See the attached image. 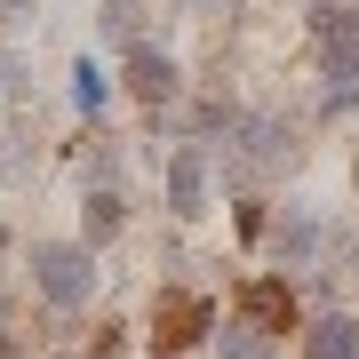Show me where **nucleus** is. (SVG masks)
Instances as JSON below:
<instances>
[{"instance_id": "2", "label": "nucleus", "mask_w": 359, "mask_h": 359, "mask_svg": "<svg viewBox=\"0 0 359 359\" xmlns=\"http://www.w3.org/2000/svg\"><path fill=\"white\" fill-rule=\"evenodd\" d=\"M320 40H327L335 80H351V72H359V0H335V8H320Z\"/></svg>"}, {"instance_id": "3", "label": "nucleus", "mask_w": 359, "mask_h": 359, "mask_svg": "<svg viewBox=\"0 0 359 359\" xmlns=\"http://www.w3.org/2000/svg\"><path fill=\"white\" fill-rule=\"evenodd\" d=\"M168 208H176V216H200L208 208V152L200 144H184V152L168 160Z\"/></svg>"}, {"instance_id": "8", "label": "nucleus", "mask_w": 359, "mask_h": 359, "mask_svg": "<svg viewBox=\"0 0 359 359\" xmlns=\"http://www.w3.org/2000/svg\"><path fill=\"white\" fill-rule=\"evenodd\" d=\"M120 231V200L112 192H88V240H112Z\"/></svg>"}, {"instance_id": "9", "label": "nucleus", "mask_w": 359, "mask_h": 359, "mask_svg": "<svg viewBox=\"0 0 359 359\" xmlns=\"http://www.w3.org/2000/svg\"><path fill=\"white\" fill-rule=\"evenodd\" d=\"M224 351H231V359H271V351H264V327H231Z\"/></svg>"}, {"instance_id": "6", "label": "nucleus", "mask_w": 359, "mask_h": 359, "mask_svg": "<svg viewBox=\"0 0 359 359\" xmlns=\"http://www.w3.org/2000/svg\"><path fill=\"white\" fill-rule=\"evenodd\" d=\"M311 240H320V231H311V216H304V208L271 224V248H280V264H304V256H311Z\"/></svg>"}, {"instance_id": "5", "label": "nucleus", "mask_w": 359, "mask_h": 359, "mask_svg": "<svg viewBox=\"0 0 359 359\" xmlns=\"http://www.w3.org/2000/svg\"><path fill=\"white\" fill-rule=\"evenodd\" d=\"M128 88H136L144 104H168V96H176V65H168L160 48H136V56H128Z\"/></svg>"}, {"instance_id": "1", "label": "nucleus", "mask_w": 359, "mask_h": 359, "mask_svg": "<svg viewBox=\"0 0 359 359\" xmlns=\"http://www.w3.org/2000/svg\"><path fill=\"white\" fill-rule=\"evenodd\" d=\"M32 280L48 304H88V287H96V264L80 256V248H56V240H40L32 248Z\"/></svg>"}, {"instance_id": "4", "label": "nucleus", "mask_w": 359, "mask_h": 359, "mask_svg": "<svg viewBox=\"0 0 359 359\" xmlns=\"http://www.w3.org/2000/svg\"><path fill=\"white\" fill-rule=\"evenodd\" d=\"M304 359H359V320H344V311L311 320V335H304Z\"/></svg>"}, {"instance_id": "10", "label": "nucleus", "mask_w": 359, "mask_h": 359, "mask_svg": "<svg viewBox=\"0 0 359 359\" xmlns=\"http://www.w3.org/2000/svg\"><path fill=\"white\" fill-rule=\"evenodd\" d=\"M72 80H80V104H88V112H96V104H104V72H96V56H88V65H80Z\"/></svg>"}, {"instance_id": "7", "label": "nucleus", "mask_w": 359, "mask_h": 359, "mask_svg": "<svg viewBox=\"0 0 359 359\" xmlns=\"http://www.w3.org/2000/svg\"><path fill=\"white\" fill-rule=\"evenodd\" d=\"M287 152H280V128L271 120H248V168H280Z\"/></svg>"}]
</instances>
